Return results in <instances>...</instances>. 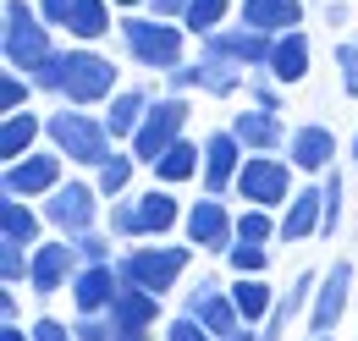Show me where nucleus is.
<instances>
[{
    "label": "nucleus",
    "mask_w": 358,
    "mask_h": 341,
    "mask_svg": "<svg viewBox=\"0 0 358 341\" xmlns=\"http://www.w3.org/2000/svg\"><path fill=\"white\" fill-rule=\"evenodd\" d=\"M116 34H122V50H127V61L143 66V72H177L182 61H187V28L182 22H160V17H149V11H127L122 22H116Z\"/></svg>",
    "instance_id": "1"
},
{
    "label": "nucleus",
    "mask_w": 358,
    "mask_h": 341,
    "mask_svg": "<svg viewBox=\"0 0 358 341\" xmlns=\"http://www.w3.org/2000/svg\"><path fill=\"white\" fill-rule=\"evenodd\" d=\"M45 143L61 154V160H72V166H83V170H99L116 149H122V143L110 138V127H105V116L72 110V105H61V110L45 116Z\"/></svg>",
    "instance_id": "2"
},
{
    "label": "nucleus",
    "mask_w": 358,
    "mask_h": 341,
    "mask_svg": "<svg viewBox=\"0 0 358 341\" xmlns=\"http://www.w3.org/2000/svg\"><path fill=\"white\" fill-rule=\"evenodd\" d=\"M193 254H199L193 242H133L127 254L116 259V270H122V281L166 298V292L182 286V275L193 270Z\"/></svg>",
    "instance_id": "3"
},
{
    "label": "nucleus",
    "mask_w": 358,
    "mask_h": 341,
    "mask_svg": "<svg viewBox=\"0 0 358 341\" xmlns=\"http://www.w3.org/2000/svg\"><path fill=\"white\" fill-rule=\"evenodd\" d=\"M0 55H6L11 72H34L45 55H55L50 22L39 17L34 0H6L0 6Z\"/></svg>",
    "instance_id": "4"
},
{
    "label": "nucleus",
    "mask_w": 358,
    "mask_h": 341,
    "mask_svg": "<svg viewBox=\"0 0 358 341\" xmlns=\"http://www.w3.org/2000/svg\"><path fill=\"white\" fill-rule=\"evenodd\" d=\"M122 78H116V61L110 55H99L94 44H72L66 50V105L72 110H105L116 94H122Z\"/></svg>",
    "instance_id": "5"
},
{
    "label": "nucleus",
    "mask_w": 358,
    "mask_h": 341,
    "mask_svg": "<svg viewBox=\"0 0 358 341\" xmlns=\"http://www.w3.org/2000/svg\"><path fill=\"white\" fill-rule=\"evenodd\" d=\"M292 160L287 154H248L243 170H237V187H231V198L243 204V210H287L292 204Z\"/></svg>",
    "instance_id": "6"
},
{
    "label": "nucleus",
    "mask_w": 358,
    "mask_h": 341,
    "mask_svg": "<svg viewBox=\"0 0 358 341\" xmlns=\"http://www.w3.org/2000/svg\"><path fill=\"white\" fill-rule=\"evenodd\" d=\"M39 215H45V226H55L61 237H83V231H99V226H105V193H99L94 182H83V176H66L45 204H39Z\"/></svg>",
    "instance_id": "7"
},
{
    "label": "nucleus",
    "mask_w": 358,
    "mask_h": 341,
    "mask_svg": "<svg viewBox=\"0 0 358 341\" xmlns=\"http://www.w3.org/2000/svg\"><path fill=\"white\" fill-rule=\"evenodd\" d=\"M187 122H193V105L177 99V94H160V99L149 105V116H143L138 138L127 143V149L138 154V166H155L171 143H182V138H187Z\"/></svg>",
    "instance_id": "8"
},
{
    "label": "nucleus",
    "mask_w": 358,
    "mask_h": 341,
    "mask_svg": "<svg viewBox=\"0 0 358 341\" xmlns=\"http://www.w3.org/2000/svg\"><path fill=\"white\" fill-rule=\"evenodd\" d=\"M182 242H193L199 254H231V242H237V215L226 198H199V204H187V220H182Z\"/></svg>",
    "instance_id": "9"
},
{
    "label": "nucleus",
    "mask_w": 358,
    "mask_h": 341,
    "mask_svg": "<svg viewBox=\"0 0 358 341\" xmlns=\"http://www.w3.org/2000/svg\"><path fill=\"white\" fill-rule=\"evenodd\" d=\"M66 182V160L55 154V149H34V154H22V160H11L6 166V176H0V193H11V198H50L55 187Z\"/></svg>",
    "instance_id": "10"
},
{
    "label": "nucleus",
    "mask_w": 358,
    "mask_h": 341,
    "mask_svg": "<svg viewBox=\"0 0 358 341\" xmlns=\"http://www.w3.org/2000/svg\"><path fill=\"white\" fill-rule=\"evenodd\" d=\"M78 270H83L78 248H72L66 237H45V242L34 248V270H28V292H34L39 303H45V298H55V292H72Z\"/></svg>",
    "instance_id": "11"
},
{
    "label": "nucleus",
    "mask_w": 358,
    "mask_h": 341,
    "mask_svg": "<svg viewBox=\"0 0 358 341\" xmlns=\"http://www.w3.org/2000/svg\"><path fill=\"white\" fill-rule=\"evenodd\" d=\"M348 303H353V259H331L320 270V292H314V308H309V341L331 336L342 325Z\"/></svg>",
    "instance_id": "12"
},
{
    "label": "nucleus",
    "mask_w": 358,
    "mask_h": 341,
    "mask_svg": "<svg viewBox=\"0 0 358 341\" xmlns=\"http://www.w3.org/2000/svg\"><path fill=\"white\" fill-rule=\"evenodd\" d=\"M199 55H215V61H231V66H243L248 78L254 72H270V55H275V39L270 34H254V28H221V34H210V39L199 44Z\"/></svg>",
    "instance_id": "13"
},
{
    "label": "nucleus",
    "mask_w": 358,
    "mask_h": 341,
    "mask_svg": "<svg viewBox=\"0 0 358 341\" xmlns=\"http://www.w3.org/2000/svg\"><path fill=\"white\" fill-rule=\"evenodd\" d=\"M243 160H248V149L237 143V132L231 127H215L204 132V193L210 198H226L231 187H237V170H243Z\"/></svg>",
    "instance_id": "14"
},
{
    "label": "nucleus",
    "mask_w": 358,
    "mask_h": 341,
    "mask_svg": "<svg viewBox=\"0 0 358 341\" xmlns=\"http://www.w3.org/2000/svg\"><path fill=\"white\" fill-rule=\"evenodd\" d=\"M287 160H292V170H303V176L336 170V132L325 127V122L292 127V138H287Z\"/></svg>",
    "instance_id": "15"
},
{
    "label": "nucleus",
    "mask_w": 358,
    "mask_h": 341,
    "mask_svg": "<svg viewBox=\"0 0 358 341\" xmlns=\"http://www.w3.org/2000/svg\"><path fill=\"white\" fill-rule=\"evenodd\" d=\"M226 127L237 132V143L248 149V154H287V122H281V110H259V105H248V110H237Z\"/></svg>",
    "instance_id": "16"
},
{
    "label": "nucleus",
    "mask_w": 358,
    "mask_h": 341,
    "mask_svg": "<svg viewBox=\"0 0 358 341\" xmlns=\"http://www.w3.org/2000/svg\"><path fill=\"white\" fill-rule=\"evenodd\" d=\"M182 220H187V204L171 187H143L138 193V231H143V242H166Z\"/></svg>",
    "instance_id": "17"
},
{
    "label": "nucleus",
    "mask_w": 358,
    "mask_h": 341,
    "mask_svg": "<svg viewBox=\"0 0 358 341\" xmlns=\"http://www.w3.org/2000/svg\"><path fill=\"white\" fill-rule=\"evenodd\" d=\"M237 22L254 28V34H270V39L298 34L303 28V0H243L237 6Z\"/></svg>",
    "instance_id": "18"
},
{
    "label": "nucleus",
    "mask_w": 358,
    "mask_h": 341,
    "mask_svg": "<svg viewBox=\"0 0 358 341\" xmlns=\"http://www.w3.org/2000/svg\"><path fill=\"white\" fill-rule=\"evenodd\" d=\"M122 292V270L116 264H83L72 281V308L78 314H110V303Z\"/></svg>",
    "instance_id": "19"
},
{
    "label": "nucleus",
    "mask_w": 358,
    "mask_h": 341,
    "mask_svg": "<svg viewBox=\"0 0 358 341\" xmlns=\"http://www.w3.org/2000/svg\"><path fill=\"white\" fill-rule=\"evenodd\" d=\"M320 220H325V193H320V182H309V187H298L292 204L281 210L275 242H309V237H320Z\"/></svg>",
    "instance_id": "20"
},
{
    "label": "nucleus",
    "mask_w": 358,
    "mask_h": 341,
    "mask_svg": "<svg viewBox=\"0 0 358 341\" xmlns=\"http://www.w3.org/2000/svg\"><path fill=\"white\" fill-rule=\"evenodd\" d=\"M149 105H155V94L127 83L116 99H110V105H105V110H99V116H105V127H110V138H116V143H133L138 127H143V116H149Z\"/></svg>",
    "instance_id": "21"
},
{
    "label": "nucleus",
    "mask_w": 358,
    "mask_h": 341,
    "mask_svg": "<svg viewBox=\"0 0 358 341\" xmlns=\"http://www.w3.org/2000/svg\"><path fill=\"white\" fill-rule=\"evenodd\" d=\"M0 242L39 248V242H45V215L34 210L28 198H11V193H0Z\"/></svg>",
    "instance_id": "22"
},
{
    "label": "nucleus",
    "mask_w": 358,
    "mask_h": 341,
    "mask_svg": "<svg viewBox=\"0 0 358 341\" xmlns=\"http://www.w3.org/2000/svg\"><path fill=\"white\" fill-rule=\"evenodd\" d=\"M149 170H155V187L199 182V176H204V143H199V138H182V143H171V149H166Z\"/></svg>",
    "instance_id": "23"
},
{
    "label": "nucleus",
    "mask_w": 358,
    "mask_h": 341,
    "mask_svg": "<svg viewBox=\"0 0 358 341\" xmlns=\"http://www.w3.org/2000/svg\"><path fill=\"white\" fill-rule=\"evenodd\" d=\"M110 325H116V331H155V325H160V298L143 292V286H133V281H122V292L110 303Z\"/></svg>",
    "instance_id": "24"
},
{
    "label": "nucleus",
    "mask_w": 358,
    "mask_h": 341,
    "mask_svg": "<svg viewBox=\"0 0 358 341\" xmlns=\"http://www.w3.org/2000/svg\"><path fill=\"white\" fill-rule=\"evenodd\" d=\"M34 149H45V116H39V110L0 116V160H6V166L22 160V154H34Z\"/></svg>",
    "instance_id": "25"
},
{
    "label": "nucleus",
    "mask_w": 358,
    "mask_h": 341,
    "mask_svg": "<svg viewBox=\"0 0 358 341\" xmlns=\"http://www.w3.org/2000/svg\"><path fill=\"white\" fill-rule=\"evenodd\" d=\"M309 66H314V44H309V34H303V28L275 39V55H270V78H275L281 88L303 83V78H309Z\"/></svg>",
    "instance_id": "26"
},
{
    "label": "nucleus",
    "mask_w": 358,
    "mask_h": 341,
    "mask_svg": "<svg viewBox=\"0 0 358 341\" xmlns=\"http://www.w3.org/2000/svg\"><path fill=\"white\" fill-rule=\"evenodd\" d=\"M231 303H237V314H243V325H265L270 314H275V303H281V292H270V281L265 275H231Z\"/></svg>",
    "instance_id": "27"
},
{
    "label": "nucleus",
    "mask_w": 358,
    "mask_h": 341,
    "mask_svg": "<svg viewBox=\"0 0 358 341\" xmlns=\"http://www.w3.org/2000/svg\"><path fill=\"white\" fill-rule=\"evenodd\" d=\"M116 6L110 0H78L72 6V22H66V34H72V44H94L99 50V39H110L116 34Z\"/></svg>",
    "instance_id": "28"
},
{
    "label": "nucleus",
    "mask_w": 358,
    "mask_h": 341,
    "mask_svg": "<svg viewBox=\"0 0 358 341\" xmlns=\"http://www.w3.org/2000/svg\"><path fill=\"white\" fill-rule=\"evenodd\" d=\"M243 88H248V72H243V66L215 61V55H199V94H210V99H231V94H243Z\"/></svg>",
    "instance_id": "29"
},
{
    "label": "nucleus",
    "mask_w": 358,
    "mask_h": 341,
    "mask_svg": "<svg viewBox=\"0 0 358 341\" xmlns=\"http://www.w3.org/2000/svg\"><path fill=\"white\" fill-rule=\"evenodd\" d=\"M133 170H138V154L133 149H116L105 166L94 170V187H99L105 198H127V193H133Z\"/></svg>",
    "instance_id": "30"
},
{
    "label": "nucleus",
    "mask_w": 358,
    "mask_h": 341,
    "mask_svg": "<svg viewBox=\"0 0 358 341\" xmlns=\"http://www.w3.org/2000/svg\"><path fill=\"white\" fill-rule=\"evenodd\" d=\"M226 17H231V0H193L187 17H182V28L204 44L210 34H221V28H226Z\"/></svg>",
    "instance_id": "31"
},
{
    "label": "nucleus",
    "mask_w": 358,
    "mask_h": 341,
    "mask_svg": "<svg viewBox=\"0 0 358 341\" xmlns=\"http://www.w3.org/2000/svg\"><path fill=\"white\" fill-rule=\"evenodd\" d=\"M105 231H110L116 242H143V231H138V193L105 204Z\"/></svg>",
    "instance_id": "32"
},
{
    "label": "nucleus",
    "mask_w": 358,
    "mask_h": 341,
    "mask_svg": "<svg viewBox=\"0 0 358 341\" xmlns=\"http://www.w3.org/2000/svg\"><path fill=\"white\" fill-rule=\"evenodd\" d=\"M275 231H281V215H270V210H237V242H259V248H270Z\"/></svg>",
    "instance_id": "33"
},
{
    "label": "nucleus",
    "mask_w": 358,
    "mask_h": 341,
    "mask_svg": "<svg viewBox=\"0 0 358 341\" xmlns=\"http://www.w3.org/2000/svg\"><path fill=\"white\" fill-rule=\"evenodd\" d=\"M39 88H34V78L28 72H0V116H17V110H28V99H34Z\"/></svg>",
    "instance_id": "34"
},
{
    "label": "nucleus",
    "mask_w": 358,
    "mask_h": 341,
    "mask_svg": "<svg viewBox=\"0 0 358 341\" xmlns=\"http://www.w3.org/2000/svg\"><path fill=\"white\" fill-rule=\"evenodd\" d=\"M320 193H325V220H320V237H336V226H342V198H348L342 170H325V176H320Z\"/></svg>",
    "instance_id": "35"
},
{
    "label": "nucleus",
    "mask_w": 358,
    "mask_h": 341,
    "mask_svg": "<svg viewBox=\"0 0 358 341\" xmlns=\"http://www.w3.org/2000/svg\"><path fill=\"white\" fill-rule=\"evenodd\" d=\"M66 242H72V248H78V259H83V264H116V237H110V231H105V226H99V231H83V237H66Z\"/></svg>",
    "instance_id": "36"
},
{
    "label": "nucleus",
    "mask_w": 358,
    "mask_h": 341,
    "mask_svg": "<svg viewBox=\"0 0 358 341\" xmlns=\"http://www.w3.org/2000/svg\"><path fill=\"white\" fill-rule=\"evenodd\" d=\"M28 78H34V88H39V94H55V99H61V94H66V50L45 55V61H39Z\"/></svg>",
    "instance_id": "37"
},
{
    "label": "nucleus",
    "mask_w": 358,
    "mask_h": 341,
    "mask_svg": "<svg viewBox=\"0 0 358 341\" xmlns=\"http://www.w3.org/2000/svg\"><path fill=\"white\" fill-rule=\"evenodd\" d=\"M34 270V248H17V242H0V286H22Z\"/></svg>",
    "instance_id": "38"
},
{
    "label": "nucleus",
    "mask_w": 358,
    "mask_h": 341,
    "mask_svg": "<svg viewBox=\"0 0 358 341\" xmlns=\"http://www.w3.org/2000/svg\"><path fill=\"white\" fill-rule=\"evenodd\" d=\"M226 264H231V275H265L270 270V248H259V242H231Z\"/></svg>",
    "instance_id": "39"
},
{
    "label": "nucleus",
    "mask_w": 358,
    "mask_h": 341,
    "mask_svg": "<svg viewBox=\"0 0 358 341\" xmlns=\"http://www.w3.org/2000/svg\"><path fill=\"white\" fill-rule=\"evenodd\" d=\"M336 78H342V94L358 99V34L336 39Z\"/></svg>",
    "instance_id": "40"
},
{
    "label": "nucleus",
    "mask_w": 358,
    "mask_h": 341,
    "mask_svg": "<svg viewBox=\"0 0 358 341\" xmlns=\"http://www.w3.org/2000/svg\"><path fill=\"white\" fill-rule=\"evenodd\" d=\"M248 105H259V110H281V83H275L270 72H254V78H248Z\"/></svg>",
    "instance_id": "41"
},
{
    "label": "nucleus",
    "mask_w": 358,
    "mask_h": 341,
    "mask_svg": "<svg viewBox=\"0 0 358 341\" xmlns=\"http://www.w3.org/2000/svg\"><path fill=\"white\" fill-rule=\"evenodd\" d=\"M72 336L78 341H110L116 325H110V314H78V319H72Z\"/></svg>",
    "instance_id": "42"
},
{
    "label": "nucleus",
    "mask_w": 358,
    "mask_h": 341,
    "mask_svg": "<svg viewBox=\"0 0 358 341\" xmlns=\"http://www.w3.org/2000/svg\"><path fill=\"white\" fill-rule=\"evenodd\" d=\"M160 341H215V336H210V331H204L193 314H171V319H166V336H160Z\"/></svg>",
    "instance_id": "43"
},
{
    "label": "nucleus",
    "mask_w": 358,
    "mask_h": 341,
    "mask_svg": "<svg viewBox=\"0 0 358 341\" xmlns=\"http://www.w3.org/2000/svg\"><path fill=\"white\" fill-rule=\"evenodd\" d=\"M160 88H166V94H177V99H187V94L199 88V61H182L177 72H166V78H160Z\"/></svg>",
    "instance_id": "44"
},
{
    "label": "nucleus",
    "mask_w": 358,
    "mask_h": 341,
    "mask_svg": "<svg viewBox=\"0 0 358 341\" xmlns=\"http://www.w3.org/2000/svg\"><path fill=\"white\" fill-rule=\"evenodd\" d=\"M28 336H34V341H78V336H72V325L55 319V314H39V319L28 325Z\"/></svg>",
    "instance_id": "45"
},
{
    "label": "nucleus",
    "mask_w": 358,
    "mask_h": 341,
    "mask_svg": "<svg viewBox=\"0 0 358 341\" xmlns=\"http://www.w3.org/2000/svg\"><path fill=\"white\" fill-rule=\"evenodd\" d=\"M34 6H39V17H45L50 28H66V22H72V6H78V0H34Z\"/></svg>",
    "instance_id": "46"
},
{
    "label": "nucleus",
    "mask_w": 358,
    "mask_h": 341,
    "mask_svg": "<svg viewBox=\"0 0 358 341\" xmlns=\"http://www.w3.org/2000/svg\"><path fill=\"white\" fill-rule=\"evenodd\" d=\"M187 6H193V0H149L143 11H149V17H160V22H182V17H187Z\"/></svg>",
    "instance_id": "47"
},
{
    "label": "nucleus",
    "mask_w": 358,
    "mask_h": 341,
    "mask_svg": "<svg viewBox=\"0 0 358 341\" xmlns=\"http://www.w3.org/2000/svg\"><path fill=\"white\" fill-rule=\"evenodd\" d=\"M0 325H22V303H17V292H11V286L0 292Z\"/></svg>",
    "instance_id": "48"
},
{
    "label": "nucleus",
    "mask_w": 358,
    "mask_h": 341,
    "mask_svg": "<svg viewBox=\"0 0 358 341\" xmlns=\"http://www.w3.org/2000/svg\"><path fill=\"white\" fill-rule=\"evenodd\" d=\"M320 17H325V28H342V22H348V0H325Z\"/></svg>",
    "instance_id": "49"
},
{
    "label": "nucleus",
    "mask_w": 358,
    "mask_h": 341,
    "mask_svg": "<svg viewBox=\"0 0 358 341\" xmlns=\"http://www.w3.org/2000/svg\"><path fill=\"white\" fill-rule=\"evenodd\" d=\"M0 341H34V336H28V325H0Z\"/></svg>",
    "instance_id": "50"
},
{
    "label": "nucleus",
    "mask_w": 358,
    "mask_h": 341,
    "mask_svg": "<svg viewBox=\"0 0 358 341\" xmlns=\"http://www.w3.org/2000/svg\"><path fill=\"white\" fill-rule=\"evenodd\" d=\"M110 341H155V336H149V331H116Z\"/></svg>",
    "instance_id": "51"
},
{
    "label": "nucleus",
    "mask_w": 358,
    "mask_h": 341,
    "mask_svg": "<svg viewBox=\"0 0 358 341\" xmlns=\"http://www.w3.org/2000/svg\"><path fill=\"white\" fill-rule=\"evenodd\" d=\"M110 6H116V11H122V17H127V11H143V6H149V0H110Z\"/></svg>",
    "instance_id": "52"
},
{
    "label": "nucleus",
    "mask_w": 358,
    "mask_h": 341,
    "mask_svg": "<svg viewBox=\"0 0 358 341\" xmlns=\"http://www.w3.org/2000/svg\"><path fill=\"white\" fill-rule=\"evenodd\" d=\"M226 341H259V331H254V325H243L237 336H226Z\"/></svg>",
    "instance_id": "53"
},
{
    "label": "nucleus",
    "mask_w": 358,
    "mask_h": 341,
    "mask_svg": "<svg viewBox=\"0 0 358 341\" xmlns=\"http://www.w3.org/2000/svg\"><path fill=\"white\" fill-rule=\"evenodd\" d=\"M353 166H358V132H353Z\"/></svg>",
    "instance_id": "54"
},
{
    "label": "nucleus",
    "mask_w": 358,
    "mask_h": 341,
    "mask_svg": "<svg viewBox=\"0 0 358 341\" xmlns=\"http://www.w3.org/2000/svg\"><path fill=\"white\" fill-rule=\"evenodd\" d=\"M314 341H331V336H314Z\"/></svg>",
    "instance_id": "55"
},
{
    "label": "nucleus",
    "mask_w": 358,
    "mask_h": 341,
    "mask_svg": "<svg viewBox=\"0 0 358 341\" xmlns=\"http://www.w3.org/2000/svg\"><path fill=\"white\" fill-rule=\"evenodd\" d=\"M237 6H243V0H237Z\"/></svg>",
    "instance_id": "56"
}]
</instances>
